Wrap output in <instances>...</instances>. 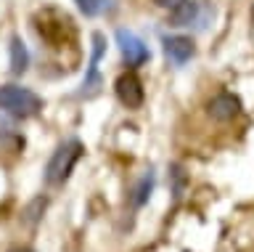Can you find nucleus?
I'll return each mask as SVG.
<instances>
[{"label": "nucleus", "mask_w": 254, "mask_h": 252, "mask_svg": "<svg viewBox=\"0 0 254 252\" xmlns=\"http://www.w3.org/2000/svg\"><path fill=\"white\" fill-rule=\"evenodd\" d=\"M53 19L51 21V11H40L37 13V19H35V29H37V35L43 37L45 43H51V48H64L66 43H71L74 37H64V32L66 35H74V27H71V19L66 16V13H61V11H53Z\"/></svg>", "instance_id": "nucleus-3"}, {"label": "nucleus", "mask_w": 254, "mask_h": 252, "mask_svg": "<svg viewBox=\"0 0 254 252\" xmlns=\"http://www.w3.org/2000/svg\"><path fill=\"white\" fill-rule=\"evenodd\" d=\"M8 51H11V72L16 77L24 75V72H27V67H29V51H27V45H24V40H21L19 35L11 37Z\"/></svg>", "instance_id": "nucleus-11"}, {"label": "nucleus", "mask_w": 254, "mask_h": 252, "mask_svg": "<svg viewBox=\"0 0 254 252\" xmlns=\"http://www.w3.org/2000/svg\"><path fill=\"white\" fill-rule=\"evenodd\" d=\"M162 48H164V56L172 61L175 67H186L190 59L196 56V45L188 35H170V37H162Z\"/></svg>", "instance_id": "nucleus-8"}, {"label": "nucleus", "mask_w": 254, "mask_h": 252, "mask_svg": "<svg viewBox=\"0 0 254 252\" xmlns=\"http://www.w3.org/2000/svg\"><path fill=\"white\" fill-rule=\"evenodd\" d=\"M0 112L13 120H32L43 112V98L24 85H0Z\"/></svg>", "instance_id": "nucleus-1"}, {"label": "nucleus", "mask_w": 254, "mask_h": 252, "mask_svg": "<svg viewBox=\"0 0 254 252\" xmlns=\"http://www.w3.org/2000/svg\"><path fill=\"white\" fill-rule=\"evenodd\" d=\"M79 13H85L87 19H95V16H103V13H111L117 11L119 0H74Z\"/></svg>", "instance_id": "nucleus-12"}, {"label": "nucleus", "mask_w": 254, "mask_h": 252, "mask_svg": "<svg viewBox=\"0 0 254 252\" xmlns=\"http://www.w3.org/2000/svg\"><path fill=\"white\" fill-rule=\"evenodd\" d=\"M170 180H172L175 199H180V196L186 194V183H188V175H186V170H183V165H172L170 168Z\"/></svg>", "instance_id": "nucleus-13"}, {"label": "nucleus", "mask_w": 254, "mask_h": 252, "mask_svg": "<svg viewBox=\"0 0 254 252\" xmlns=\"http://www.w3.org/2000/svg\"><path fill=\"white\" fill-rule=\"evenodd\" d=\"M103 53H106V37L101 32L93 35V53H90V64H87V72H85V80H82V90H79V96L85 98H93L95 93L101 90V72H98V64L103 59Z\"/></svg>", "instance_id": "nucleus-7"}, {"label": "nucleus", "mask_w": 254, "mask_h": 252, "mask_svg": "<svg viewBox=\"0 0 254 252\" xmlns=\"http://www.w3.org/2000/svg\"><path fill=\"white\" fill-rule=\"evenodd\" d=\"M82 154H85V146L79 138H66L64 144H59L56 152L51 154V160H48V165H45V183L53 186V188L64 186Z\"/></svg>", "instance_id": "nucleus-2"}, {"label": "nucleus", "mask_w": 254, "mask_h": 252, "mask_svg": "<svg viewBox=\"0 0 254 252\" xmlns=\"http://www.w3.org/2000/svg\"><path fill=\"white\" fill-rule=\"evenodd\" d=\"M114 93H117L119 104L127 106V109H140L143 101H146V90H143V83H140V77L135 75V69L122 72V75L117 77Z\"/></svg>", "instance_id": "nucleus-6"}, {"label": "nucleus", "mask_w": 254, "mask_h": 252, "mask_svg": "<svg viewBox=\"0 0 254 252\" xmlns=\"http://www.w3.org/2000/svg\"><path fill=\"white\" fill-rule=\"evenodd\" d=\"M180 3H186V0H154V5H159V8H167V11L178 8Z\"/></svg>", "instance_id": "nucleus-14"}, {"label": "nucleus", "mask_w": 254, "mask_h": 252, "mask_svg": "<svg viewBox=\"0 0 254 252\" xmlns=\"http://www.w3.org/2000/svg\"><path fill=\"white\" fill-rule=\"evenodd\" d=\"M214 16V8L209 3H198V0H186L178 8L170 11L167 24L170 27H193V29H206Z\"/></svg>", "instance_id": "nucleus-4"}, {"label": "nucleus", "mask_w": 254, "mask_h": 252, "mask_svg": "<svg viewBox=\"0 0 254 252\" xmlns=\"http://www.w3.org/2000/svg\"><path fill=\"white\" fill-rule=\"evenodd\" d=\"M114 37H117L119 53H122V59H125L127 67H132V69H135V67H143V64L151 59L146 40H143L140 35H135L132 29H117Z\"/></svg>", "instance_id": "nucleus-5"}, {"label": "nucleus", "mask_w": 254, "mask_h": 252, "mask_svg": "<svg viewBox=\"0 0 254 252\" xmlns=\"http://www.w3.org/2000/svg\"><path fill=\"white\" fill-rule=\"evenodd\" d=\"M8 252H35V250H32V247H11Z\"/></svg>", "instance_id": "nucleus-15"}, {"label": "nucleus", "mask_w": 254, "mask_h": 252, "mask_svg": "<svg viewBox=\"0 0 254 252\" xmlns=\"http://www.w3.org/2000/svg\"><path fill=\"white\" fill-rule=\"evenodd\" d=\"M154 183H156V178H154V170H146L143 175L135 180V186H132V191H130V207L132 210H140L143 204H146L151 199V191H154Z\"/></svg>", "instance_id": "nucleus-10"}, {"label": "nucleus", "mask_w": 254, "mask_h": 252, "mask_svg": "<svg viewBox=\"0 0 254 252\" xmlns=\"http://www.w3.org/2000/svg\"><path fill=\"white\" fill-rule=\"evenodd\" d=\"M206 112H209V117L217 122H230L241 114V98L233 96V93H228V90H222L206 104Z\"/></svg>", "instance_id": "nucleus-9"}]
</instances>
